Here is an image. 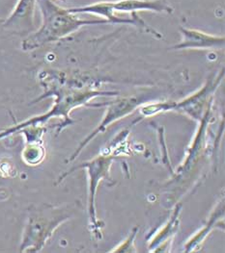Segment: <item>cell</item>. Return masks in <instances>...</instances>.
<instances>
[{"label": "cell", "instance_id": "4", "mask_svg": "<svg viewBox=\"0 0 225 253\" xmlns=\"http://www.w3.org/2000/svg\"><path fill=\"white\" fill-rule=\"evenodd\" d=\"M113 13H137L140 11H150L171 15L174 10L166 0H118L109 1Z\"/></svg>", "mask_w": 225, "mask_h": 253}, {"label": "cell", "instance_id": "6", "mask_svg": "<svg viewBox=\"0 0 225 253\" xmlns=\"http://www.w3.org/2000/svg\"><path fill=\"white\" fill-rule=\"evenodd\" d=\"M33 0H20V2L17 7V10L15 11L13 18L15 17H23L25 14H27L29 11L32 10L33 7Z\"/></svg>", "mask_w": 225, "mask_h": 253}, {"label": "cell", "instance_id": "3", "mask_svg": "<svg viewBox=\"0 0 225 253\" xmlns=\"http://www.w3.org/2000/svg\"><path fill=\"white\" fill-rule=\"evenodd\" d=\"M70 13L73 14H92L96 16H100L102 18H105V19L110 23H128V24H132L135 26L141 27L143 30L150 31L152 34L156 35L158 38H162V36L154 31L151 27H149L141 18L138 17L137 13H132L131 14V18H123L117 17L110 7L109 1H103V2H98V3H93L90 5L82 6V7H76V8H71L68 9Z\"/></svg>", "mask_w": 225, "mask_h": 253}, {"label": "cell", "instance_id": "2", "mask_svg": "<svg viewBox=\"0 0 225 253\" xmlns=\"http://www.w3.org/2000/svg\"><path fill=\"white\" fill-rule=\"evenodd\" d=\"M59 222H61L60 217H53V214L50 217H46L44 214L42 216L30 217L21 245V251L29 249L31 252H38L42 249L48 238L59 225Z\"/></svg>", "mask_w": 225, "mask_h": 253}, {"label": "cell", "instance_id": "5", "mask_svg": "<svg viewBox=\"0 0 225 253\" xmlns=\"http://www.w3.org/2000/svg\"><path fill=\"white\" fill-rule=\"evenodd\" d=\"M181 31L183 41L174 48H214L223 47L225 44L224 37L209 35L204 32L185 27H182Z\"/></svg>", "mask_w": 225, "mask_h": 253}, {"label": "cell", "instance_id": "1", "mask_svg": "<svg viewBox=\"0 0 225 253\" xmlns=\"http://www.w3.org/2000/svg\"><path fill=\"white\" fill-rule=\"evenodd\" d=\"M44 14V23L41 29L34 35L29 37L23 43L25 50L33 49L50 42L59 40L69 35L86 24L109 23L106 19H80L68 9L59 8L52 0H40Z\"/></svg>", "mask_w": 225, "mask_h": 253}]
</instances>
